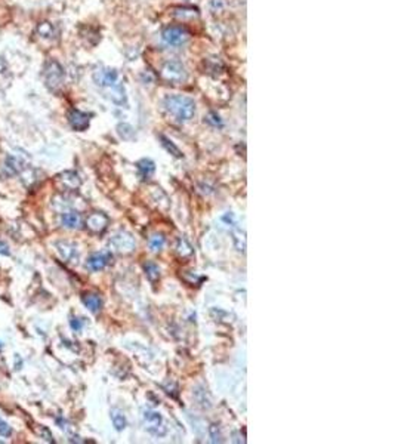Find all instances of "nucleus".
Masks as SVG:
<instances>
[{
    "mask_svg": "<svg viewBox=\"0 0 395 444\" xmlns=\"http://www.w3.org/2000/svg\"><path fill=\"white\" fill-rule=\"evenodd\" d=\"M107 225H108V216L101 212L90 213L86 219V227L92 233H103L107 228Z\"/></svg>",
    "mask_w": 395,
    "mask_h": 444,
    "instance_id": "nucleus-11",
    "label": "nucleus"
},
{
    "mask_svg": "<svg viewBox=\"0 0 395 444\" xmlns=\"http://www.w3.org/2000/svg\"><path fill=\"white\" fill-rule=\"evenodd\" d=\"M164 243H166V239H164L161 234H155L150 239V247L154 252H158L164 247Z\"/></svg>",
    "mask_w": 395,
    "mask_h": 444,
    "instance_id": "nucleus-23",
    "label": "nucleus"
},
{
    "mask_svg": "<svg viewBox=\"0 0 395 444\" xmlns=\"http://www.w3.org/2000/svg\"><path fill=\"white\" fill-rule=\"evenodd\" d=\"M111 421H113V425L116 427L117 431H121L126 428V416L124 413L120 410V409H111Z\"/></svg>",
    "mask_w": 395,
    "mask_h": 444,
    "instance_id": "nucleus-17",
    "label": "nucleus"
},
{
    "mask_svg": "<svg viewBox=\"0 0 395 444\" xmlns=\"http://www.w3.org/2000/svg\"><path fill=\"white\" fill-rule=\"evenodd\" d=\"M144 270H145V274H147L150 281H155L158 278V275H160L158 267L154 262H145L144 264Z\"/></svg>",
    "mask_w": 395,
    "mask_h": 444,
    "instance_id": "nucleus-21",
    "label": "nucleus"
},
{
    "mask_svg": "<svg viewBox=\"0 0 395 444\" xmlns=\"http://www.w3.org/2000/svg\"><path fill=\"white\" fill-rule=\"evenodd\" d=\"M89 121H90V116L80 111V110L74 108L69 113V123H70L71 128L77 132L86 131L89 128Z\"/></svg>",
    "mask_w": 395,
    "mask_h": 444,
    "instance_id": "nucleus-10",
    "label": "nucleus"
},
{
    "mask_svg": "<svg viewBox=\"0 0 395 444\" xmlns=\"http://www.w3.org/2000/svg\"><path fill=\"white\" fill-rule=\"evenodd\" d=\"M37 34L43 39H52L55 36V27L48 21L40 22L37 25Z\"/></svg>",
    "mask_w": 395,
    "mask_h": 444,
    "instance_id": "nucleus-19",
    "label": "nucleus"
},
{
    "mask_svg": "<svg viewBox=\"0 0 395 444\" xmlns=\"http://www.w3.org/2000/svg\"><path fill=\"white\" fill-rule=\"evenodd\" d=\"M28 160H24V157L17 155V154H9L5 158L3 163V172L6 173V176H14L21 173L25 168H27Z\"/></svg>",
    "mask_w": 395,
    "mask_h": 444,
    "instance_id": "nucleus-8",
    "label": "nucleus"
},
{
    "mask_svg": "<svg viewBox=\"0 0 395 444\" xmlns=\"http://www.w3.org/2000/svg\"><path fill=\"white\" fill-rule=\"evenodd\" d=\"M117 131H119V135L123 139H130L132 137H134V129H132L129 124H119Z\"/></svg>",
    "mask_w": 395,
    "mask_h": 444,
    "instance_id": "nucleus-24",
    "label": "nucleus"
},
{
    "mask_svg": "<svg viewBox=\"0 0 395 444\" xmlns=\"http://www.w3.org/2000/svg\"><path fill=\"white\" fill-rule=\"evenodd\" d=\"M39 435H40L43 440H46V441H49V443H53L52 434L49 432L48 428H45V427H42V425H39Z\"/></svg>",
    "mask_w": 395,
    "mask_h": 444,
    "instance_id": "nucleus-27",
    "label": "nucleus"
},
{
    "mask_svg": "<svg viewBox=\"0 0 395 444\" xmlns=\"http://www.w3.org/2000/svg\"><path fill=\"white\" fill-rule=\"evenodd\" d=\"M176 250H178V253H179V256H182V258L191 256V255H192V252H194L192 247H191V244H189L185 239H179V240H178Z\"/></svg>",
    "mask_w": 395,
    "mask_h": 444,
    "instance_id": "nucleus-20",
    "label": "nucleus"
},
{
    "mask_svg": "<svg viewBox=\"0 0 395 444\" xmlns=\"http://www.w3.org/2000/svg\"><path fill=\"white\" fill-rule=\"evenodd\" d=\"M160 141H161V144H163V147L166 148L171 154H173L175 157H182V154H181V151H179V148L171 141V139H168L166 137H163V135H160Z\"/></svg>",
    "mask_w": 395,
    "mask_h": 444,
    "instance_id": "nucleus-22",
    "label": "nucleus"
},
{
    "mask_svg": "<svg viewBox=\"0 0 395 444\" xmlns=\"http://www.w3.org/2000/svg\"><path fill=\"white\" fill-rule=\"evenodd\" d=\"M111 259V255L107 252H98V253H93L90 255L86 261V267L90 270V271H101L104 270L108 262Z\"/></svg>",
    "mask_w": 395,
    "mask_h": 444,
    "instance_id": "nucleus-12",
    "label": "nucleus"
},
{
    "mask_svg": "<svg viewBox=\"0 0 395 444\" xmlns=\"http://www.w3.org/2000/svg\"><path fill=\"white\" fill-rule=\"evenodd\" d=\"M93 82L107 90L108 98L117 104V105H124L126 104V92L124 87L120 82V76L116 70L111 68H98L93 73Z\"/></svg>",
    "mask_w": 395,
    "mask_h": 444,
    "instance_id": "nucleus-1",
    "label": "nucleus"
},
{
    "mask_svg": "<svg viewBox=\"0 0 395 444\" xmlns=\"http://www.w3.org/2000/svg\"><path fill=\"white\" fill-rule=\"evenodd\" d=\"M12 434V428L5 422L0 419V437H9Z\"/></svg>",
    "mask_w": 395,
    "mask_h": 444,
    "instance_id": "nucleus-26",
    "label": "nucleus"
},
{
    "mask_svg": "<svg viewBox=\"0 0 395 444\" xmlns=\"http://www.w3.org/2000/svg\"><path fill=\"white\" fill-rule=\"evenodd\" d=\"M82 301H83V304L86 305V308H87L90 312H93V314L100 312V309H101V307H103V299H101V296L98 295V293H92V292L85 293V295L82 296Z\"/></svg>",
    "mask_w": 395,
    "mask_h": 444,
    "instance_id": "nucleus-15",
    "label": "nucleus"
},
{
    "mask_svg": "<svg viewBox=\"0 0 395 444\" xmlns=\"http://www.w3.org/2000/svg\"><path fill=\"white\" fill-rule=\"evenodd\" d=\"M70 326L74 329V330H80L83 327V322L80 319H71L70 320Z\"/></svg>",
    "mask_w": 395,
    "mask_h": 444,
    "instance_id": "nucleus-29",
    "label": "nucleus"
},
{
    "mask_svg": "<svg viewBox=\"0 0 395 444\" xmlns=\"http://www.w3.org/2000/svg\"><path fill=\"white\" fill-rule=\"evenodd\" d=\"M55 184L62 191H74V189H77L82 185V179L77 172L65 171L55 178Z\"/></svg>",
    "mask_w": 395,
    "mask_h": 444,
    "instance_id": "nucleus-7",
    "label": "nucleus"
},
{
    "mask_svg": "<svg viewBox=\"0 0 395 444\" xmlns=\"http://www.w3.org/2000/svg\"><path fill=\"white\" fill-rule=\"evenodd\" d=\"M161 39L163 42L166 43L168 46H172V48H178V46H182L185 45L188 40H189V33L184 28V27H179V25H169L163 30L161 33Z\"/></svg>",
    "mask_w": 395,
    "mask_h": 444,
    "instance_id": "nucleus-5",
    "label": "nucleus"
},
{
    "mask_svg": "<svg viewBox=\"0 0 395 444\" xmlns=\"http://www.w3.org/2000/svg\"><path fill=\"white\" fill-rule=\"evenodd\" d=\"M173 14H175V17H178L181 19H192V18L199 17V9L191 8V6H184V8H176Z\"/></svg>",
    "mask_w": 395,
    "mask_h": 444,
    "instance_id": "nucleus-18",
    "label": "nucleus"
},
{
    "mask_svg": "<svg viewBox=\"0 0 395 444\" xmlns=\"http://www.w3.org/2000/svg\"><path fill=\"white\" fill-rule=\"evenodd\" d=\"M61 222L65 228L69 230H79L82 227V215L76 210L65 212L61 216Z\"/></svg>",
    "mask_w": 395,
    "mask_h": 444,
    "instance_id": "nucleus-14",
    "label": "nucleus"
},
{
    "mask_svg": "<svg viewBox=\"0 0 395 444\" xmlns=\"http://www.w3.org/2000/svg\"><path fill=\"white\" fill-rule=\"evenodd\" d=\"M210 438H212V443H222V434H221L218 425L210 427Z\"/></svg>",
    "mask_w": 395,
    "mask_h": 444,
    "instance_id": "nucleus-25",
    "label": "nucleus"
},
{
    "mask_svg": "<svg viewBox=\"0 0 395 444\" xmlns=\"http://www.w3.org/2000/svg\"><path fill=\"white\" fill-rule=\"evenodd\" d=\"M110 244H111V247L114 250H117L120 253H130L132 250L135 249V246H137L134 237H132L130 234H127V233H119V234H116L111 239Z\"/></svg>",
    "mask_w": 395,
    "mask_h": 444,
    "instance_id": "nucleus-9",
    "label": "nucleus"
},
{
    "mask_svg": "<svg viewBox=\"0 0 395 444\" xmlns=\"http://www.w3.org/2000/svg\"><path fill=\"white\" fill-rule=\"evenodd\" d=\"M142 419H144V425H145V429L148 432H151L153 435H157V437H163L166 434L168 428H166V424H164L161 415L158 411H154V410H144L142 413Z\"/></svg>",
    "mask_w": 395,
    "mask_h": 444,
    "instance_id": "nucleus-6",
    "label": "nucleus"
},
{
    "mask_svg": "<svg viewBox=\"0 0 395 444\" xmlns=\"http://www.w3.org/2000/svg\"><path fill=\"white\" fill-rule=\"evenodd\" d=\"M56 249L59 256L62 258V261L65 262H73L77 258V247L74 243L70 241H58L56 243Z\"/></svg>",
    "mask_w": 395,
    "mask_h": 444,
    "instance_id": "nucleus-13",
    "label": "nucleus"
},
{
    "mask_svg": "<svg viewBox=\"0 0 395 444\" xmlns=\"http://www.w3.org/2000/svg\"><path fill=\"white\" fill-rule=\"evenodd\" d=\"M164 108L169 114L181 121L191 120L195 114V104L189 97L185 95H169L164 98Z\"/></svg>",
    "mask_w": 395,
    "mask_h": 444,
    "instance_id": "nucleus-2",
    "label": "nucleus"
},
{
    "mask_svg": "<svg viewBox=\"0 0 395 444\" xmlns=\"http://www.w3.org/2000/svg\"><path fill=\"white\" fill-rule=\"evenodd\" d=\"M0 255H5V256L11 255L9 246H8V243H6V241H3V240H0Z\"/></svg>",
    "mask_w": 395,
    "mask_h": 444,
    "instance_id": "nucleus-28",
    "label": "nucleus"
},
{
    "mask_svg": "<svg viewBox=\"0 0 395 444\" xmlns=\"http://www.w3.org/2000/svg\"><path fill=\"white\" fill-rule=\"evenodd\" d=\"M45 83H46V87L51 89L52 92H56L62 83H64V77H65V73H64V68L62 66L59 64L58 61H49L46 67H45Z\"/></svg>",
    "mask_w": 395,
    "mask_h": 444,
    "instance_id": "nucleus-4",
    "label": "nucleus"
},
{
    "mask_svg": "<svg viewBox=\"0 0 395 444\" xmlns=\"http://www.w3.org/2000/svg\"><path fill=\"white\" fill-rule=\"evenodd\" d=\"M137 168H138L139 175H141L142 179H150L153 176L154 171H155V165H154V162L150 160V158H142L141 162H138Z\"/></svg>",
    "mask_w": 395,
    "mask_h": 444,
    "instance_id": "nucleus-16",
    "label": "nucleus"
},
{
    "mask_svg": "<svg viewBox=\"0 0 395 444\" xmlns=\"http://www.w3.org/2000/svg\"><path fill=\"white\" fill-rule=\"evenodd\" d=\"M161 76L166 82L173 85H181L188 80V71L185 66L178 59H169L164 62L161 67Z\"/></svg>",
    "mask_w": 395,
    "mask_h": 444,
    "instance_id": "nucleus-3",
    "label": "nucleus"
}]
</instances>
